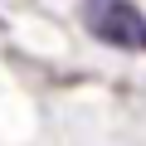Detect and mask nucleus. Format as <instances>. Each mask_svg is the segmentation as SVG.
<instances>
[{"instance_id":"1","label":"nucleus","mask_w":146,"mask_h":146,"mask_svg":"<svg viewBox=\"0 0 146 146\" xmlns=\"http://www.w3.org/2000/svg\"><path fill=\"white\" fill-rule=\"evenodd\" d=\"M83 25L88 34H98L112 49H136L146 54V15L131 5V0H83Z\"/></svg>"}]
</instances>
